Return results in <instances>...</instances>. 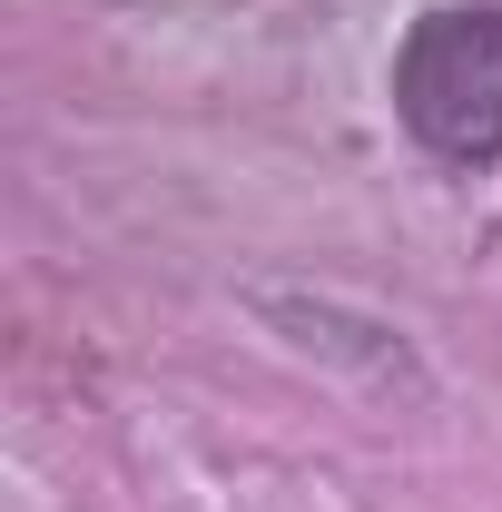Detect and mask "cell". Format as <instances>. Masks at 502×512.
Segmentation results:
<instances>
[{
    "mask_svg": "<svg viewBox=\"0 0 502 512\" xmlns=\"http://www.w3.org/2000/svg\"><path fill=\"white\" fill-rule=\"evenodd\" d=\"M394 109L434 158H502V10H424L394 60Z\"/></svg>",
    "mask_w": 502,
    "mask_h": 512,
    "instance_id": "1",
    "label": "cell"
}]
</instances>
